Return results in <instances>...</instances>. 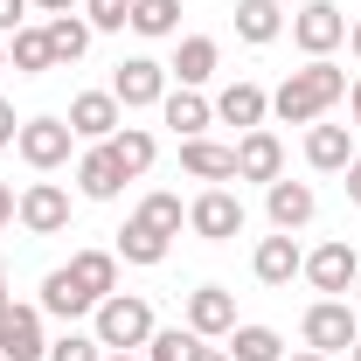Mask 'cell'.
Instances as JSON below:
<instances>
[{"label": "cell", "mask_w": 361, "mask_h": 361, "mask_svg": "<svg viewBox=\"0 0 361 361\" xmlns=\"http://www.w3.org/2000/svg\"><path fill=\"white\" fill-rule=\"evenodd\" d=\"M341 97H348V70H334L326 56H313L306 70H292L285 84L271 90V111H278L285 126H313L319 111H334Z\"/></svg>", "instance_id": "6da1fadb"}, {"label": "cell", "mask_w": 361, "mask_h": 361, "mask_svg": "<svg viewBox=\"0 0 361 361\" xmlns=\"http://www.w3.org/2000/svg\"><path fill=\"white\" fill-rule=\"evenodd\" d=\"M49 361H104V355H97V334H63V341H49Z\"/></svg>", "instance_id": "d6a6232c"}, {"label": "cell", "mask_w": 361, "mask_h": 361, "mask_svg": "<svg viewBox=\"0 0 361 361\" xmlns=\"http://www.w3.org/2000/svg\"><path fill=\"white\" fill-rule=\"evenodd\" d=\"M28 7H42V14H70L77 0H28Z\"/></svg>", "instance_id": "f35d334b"}, {"label": "cell", "mask_w": 361, "mask_h": 361, "mask_svg": "<svg viewBox=\"0 0 361 361\" xmlns=\"http://www.w3.org/2000/svg\"><path fill=\"white\" fill-rule=\"evenodd\" d=\"M188 326L209 341V334H229L236 326V299H229L223 285H202V292H188Z\"/></svg>", "instance_id": "2e32d148"}, {"label": "cell", "mask_w": 361, "mask_h": 361, "mask_svg": "<svg viewBox=\"0 0 361 361\" xmlns=\"http://www.w3.org/2000/svg\"><path fill=\"white\" fill-rule=\"evenodd\" d=\"M118 257H126V264H160V257H167V236L133 216V223L118 229Z\"/></svg>", "instance_id": "484cf974"}, {"label": "cell", "mask_w": 361, "mask_h": 361, "mask_svg": "<svg viewBox=\"0 0 361 361\" xmlns=\"http://www.w3.org/2000/svg\"><path fill=\"white\" fill-rule=\"evenodd\" d=\"M160 111H167V126H174L180 139H202V126L216 118V104H209L202 90H167V97H160Z\"/></svg>", "instance_id": "44dd1931"}, {"label": "cell", "mask_w": 361, "mask_h": 361, "mask_svg": "<svg viewBox=\"0 0 361 361\" xmlns=\"http://www.w3.org/2000/svg\"><path fill=\"white\" fill-rule=\"evenodd\" d=\"M63 223H70V195H63L56 180L21 188V229H28V236H56Z\"/></svg>", "instance_id": "30bf717a"}, {"label": "cell", "mask_w": 361, "mask_h": 361, "mask_svg": "<svg viewBox=\"0 0 361 361\" xmlns=\"http://www.w3.org/2000/svg\"><path fill=\"white\" fill-rule=\"evenodd\" d=\"M348 361H361V341H355V348H348Z\"/></svg>", "instance_id": "f6af8a7d"}, {"label": "cell", "mask_w": 361, "mask_h": 361, "mask_svg": "<svg viewBox=\"0 0 361 361\" xmlns=\"http://www.w3.org/2000/svg\"><path fill=\"white\" fill-rule=\"evenodd\" d=\"M139 223H153L160 236H180V223H188V216H180V195H146V202H139Z\"/></svg>", "instance_id": "1f68e13d"}, {"label": "cell", "mask_w": 361, "mask_h": 361, "mask_svg": "<svg viewBox=\"0 0 361 361\" xmlns=\"http://www.w3.org/2000/svg\"><path fill=\"white\" fill-rule=\"evenodd\" d=\"M299 334H306L313 355H348V348L361 341L355 306H348V299H319V306H306V326H299Z\"/></svg>", "instance_id": "3957f363"}, {"label": "cell", "mask_w": 361, "mask_h": 361, "mask_svg": "<svg viewBox=\"0 0 361 361\" xmlns=\"http://www.w3.org/2000/svg\"><path fill=\"white\" fill-rule=\"evenodd\" d=\"M21 77H42L56 70V56H49V28H14V56H7Z\"/></svg>", "instance_id": "f1b7e54d"}, {"label": "cell", "mask_w": 361, "mask_h": 361, "mask_svg": "<svg viewBox=\"0 0 361 361\" xmlns=\"http://www.w3.org/2000/svg\"><path fill=\"white\" fill-rule=\"evenodd\" d=\"M355 292H361V278H355Z\"/></svg>", "instance_id": "681fc988"}, {"label": "cell", "mask_w": 361, "mask_h": 361, "mask_svg": "<svg viewBox=\"0 0 361 361\" xmlns=\"http://www.w3.org/2000/svg\"><path fill=\"white\" fill-rule=\"evenodd\" d=\"M14 216H21V195H14V188H7V180H0V229L14 223Z\"/></svg>", "instance_id": "d590c367"}, {"label": "cell", "mask_w": 361, "mask_h": 361, "mask_svg": "<svg viewBox=\"0 0 361 361\" xmlns=\"http://www.w3.org/2000/svg\"><path fill=\"white\" fill-rule=\"evenodd\" d=\"M306 278H313L319 292H355V278H361L355 243H319L313 257H306Z\"/></svg>", "instance_id": "4fadbf2b"}, {"label": "cell", "mask_w": 361, "mask_h": 361, "mask_svg": "<svg viewBox=\"0 0 361 361\" xmlns=\"http://www.w3.org/2000/svg\"><path fill=\"white\" fill-rule=\"evenodd\" d=\"M292 42L306 49V56H326V49L348 42V14L334 7V0H306L299 14H292Z\"/></svg>", "instance_id": "277c9868"}, {"label": "cell", "mask_w": 361, "mask_h": 361, "mask_svg": "<svg viewBox=\"0 0 361 361\" xmlns=\"http://www.w3.org/2000/svg\"><path fill=\"white\" fill-rule=\"evenodd\" d=\"M348 202L361 209V160H348Z\"/></svg>", "instance_id": "74e56055"}, {"label": "cell", "mask_w": 361, "mask_h": 361, "mask_svg": "<svg viewBox=\"0 0 361 361\" xmlns=\"http://www.w3.org/2000/svg\"><path fill=\"white\" fill-rule=\"evenodd\" d=\"M229 355L236 361H285V341L271 326H229Z\"/></svg>", "instance_id": "f546056e"}, {"label": "cell", "mask_w": 361, "mask_h": 361, "mask_svg": "<svg viewBox=\"0 0 361 361\" xmlns=\"http://www.w3.org/2000/svg\"><path fill=\"white\" fill-rule=\"evenodd\" d=\"M285 361H334V355H313V348H299V355H285Z\"/></svg>", "instance_id": "60d3db41"}, {"label": "cell", "mask_w": 361, "mask_h": 361, "mask_svg": "<svg viewBox=\"0 0 361 361\" xmlns=\"http://www.w3.org/2000/svg\"><path fill=\"white\" fill-rule=\"evenodd\" d=\"M180 167L195 180H236V146H216V139H180Z\"/></svg>", "instance_id": "ac0fdd59"}, {"label": "cell", "mask_w": 361, "mask_h": 361, "mask_svg": "<svg viewBox=\"0 0 361 361\" xmlns=\"http://www.w3.org/2000/svg\"><path fill=\"white\" fill-rule=\"evenodd\" d=\"M278 28H285V14H278V0H236V35L243 42H278Z\"/></svg>", "instance_id": "cb8c5ba5"}, {"label": "cell", "mask_w": 361, "mask_h": 361, "mask_svg": "<svg viewBox=\"0 0 361 361\" xmlns=\"http://www.w3.org/2000/svg\"><path fill=\"white\" fill-rule=\"evenodd\" d=\"M264 209H271V223H278V229H306V223H313V209H319V195L306 188V180H285V174H278L264 188Z\"/></svg>", "instance_id": "5bb4252c"}, {"label": "cell", "mask_w": 361, "mask_h": 361, "mask_svg": "<svg viewBox=\"0 0 361 361\" xmlns=\"http://www.w3.org/2000/svg\"><path fill=\"white\" fill-rule=\"evenodd\" d=\"M146 361H209V348H202L195 326H167V334L146 341Z\"/></svg>", "instance_id": "4316f807"}, {"label": "cell", "mask_w": 361, "mask_h": 361, "mask_svg": "<svg viewBox=\"0 0 361 361\" xmlns=\"http://www.w3.org/2000/svg\"><path fill=\"white\" fill-rule=\"evenodd\" d=\"M111 97H118L126 111L160 104V97H167V70H160L153 56H126V63H118V77H111Z\"/></svg>", "instance_id": "5b68a950"}, {"label": "cell", "mask_w": 361, "mask_h": 361, "mask_svg": "<svg viewBox=\"0 0 361 361\" xmlns=\"http://www.w3.org/2000/svg\"><path fill=\"white\" fill-rule=\"evenodd\" d=\"M126 126V104L111 97V90H84V97H70V133L77 139H111Z\"/></svg>", "instance_id": "9c48e42d"}, {"label": "cell", "mask_w": 361, "mask_h": 361, "mask_svg": "<svg viewBox=\"0 0 361 361\" xmlns=\"http://www.w3.org/2000/svg\"><path fill=\"white\" fill-rule=\"evenodd\" d=\"M90 7V28H126L133 21V0H84Z\"/></svg>", "instance_id": "836d02e7"}, {"label": "cell", "mask_w": 361, "mask_h": 361, "mask_svg": "<svg viewBox=\"0 0 361 361\" xmlns=\"http://www.w3.org/2000/svg\"><path fill=\"white\" fill-rule=\"evenodd\" d=\"M63 271L77 278V292H84L90 306H104V299L118 292V250H77Z\"/></svg>", "instance_id": "7c38bea8"}, {"label": "cell", "mask_w": 361, "mask_h": 361, "mask_svg": "<svg viewBox=\"0 0 361 361\" xmlns=\"http://www.w3.org/2000/svg\"><path fill=\"white\" fill-rule=\"evenodd\" d=\"M104 361H146V355H133V348H126V355H104Z\"/></svg>", "instance_id": "7bdbcfd3"}, {"label": "cell", "mask_w": 361, "mask_h": 361, "mask_svg": "<svg viewBox=\"0 0 361 361\" xmlns=\"http://www.w3.org/2000/svg\"><path fill=\"white\" fill-rule=\"evenodd\" d=\"M264 111H271V97L257 84H229L223 97H216V118H223V126H243V133H257Z\"/></svg>", "instance_id": "d6986e66"}, {"label": "cell", "mask_w": 361, "mask_h": 361, "mask_svg": "<svg viewBox=\"0 0 361 361\" xmlns=\"http://www.w3.org/2000/svg\"><path fill=\"white\" fill-rule=\"evenodd\" d=\"M285 174V146H278V133H264V126H257V133H243L236 139V180H278Z\"/></svg>", "instance_id": "8fae6325"}, {"label": "cell", "mask_w": 361, "mask_h": 361, "mask_svg": "<svg viewBox=\"0 0 361 361\" xmlns=\"http://www.w3.org/2000/svg\"><path fill=\"white\" fill-rule=\"evenodd\" d=\"M42 313H56V319L90 313V299L77 292V278H70V271H49V278H42Z\"/></svg>", "instance_id": "83f0119b"}, {"label": "cell", "mask_w": 361, "mask_h": 361, "mask_svg": "<svg viewBox=\"0 0 361 361\" xmlns=\"http://www.w3.org/2000/svg\"><path fill=\"white\" fill-rule=\"evenodd\" d=\"M348 111H355V126H361V77L348 84Z\"/></svg>", "instance_id": "ab89813d"}, {"label": "cell", "mask_w": 361, "mask_h": 361, "mask_svg": "<svg viewBox=\"0 0 361 361\" xmlns=\"http://www.w3.org/2000/svg\"><path fill=\"white\" fill-rule=\"evenodd\" d=\"M133 28L153 42V35H174L180 28V0H133Z\"/></svg>", "instance_id": "4dcf8cb0"}, {"label": "cell", "mask_w": 361, "mask_h": 361, "mask_svg": "<svg viewBox=\"0 0 361 361\" xmlns=\"http://www.w3.org/2000/svg\"><path fill=\"white\" fill-rule=\"evenodd\" d=\"M216 63H223L216 35H188V42H180V56H174V77H180V90L209 84V77H216Z\"/></svg>", "instance_id": "7402d4cb"}, {"label": "cell", "mask_w": 361, "mask_h": 361, "mask_svg": "<svg viewBox=\"0 0 361 361\" xmlns=\"http://www.w3.org/2000/svg\"><path fill=\"white\" fill-rule=\"evenodd\" d=\"M0 355H7V361H42L49 355L42 306H7V313H0Z\"/></svg>", "instance_id": "52a82bcc"}, {"label": "cell", "mask_w": 361, "mask_h": 361, "mask_svg": "<svg viewBox=\"0 0 361 361\" xmlns=\"http://www.w3.org/2000/svg\"><path fill=\"white\" fill-rule=\"evenodd\" d=\"M0 285H7V257H0Z\"/></svg>", "instance_id": "bcb514c9"}, {"label": "cell", "mask_w": 361, "mask_h": 361, "mask_svg": "<svg viewBox=\"0 0 361 361\" xmlns=\"http://www.w3.org/2000/svg\"><path fill=\"white\" fill-rule=\"evenodd\" d=\"M7 306H14V299H7V285H0V313H7Z\"/></svg>", "instance_id": "ee69618b"}, {"label": "cell", "mask_w": 361, "mask_h": 361, "mask_svg": "<svg viewBox=\"0 0 361 361\" xmlns=\"http://www.w3.org/2000/svg\"><path fill=\"white\" fill-rule=\"evenodd\" d=\"M188 229H195V236H209V243H229V236L243 229V202H236L229 188H209V195L188 209Z\"/></svg>", "instance_id": "ba28073f"}, {"label": "cell", "mask_w": 361, "mask_h": 361, "mask_svg": "<svg viewBox=\"0 0 361 361\" xmlns=\"http://www.w3.org/2000/svg\"><path fill=\"white\" fill-rule=\"evenodd\" d=\"M77 188H84L90 202H111V195L126 188V167H118V153H111L104 139H97V146H90L84 160H77Z\"/></svg>", "instance_id": "9a60e30c"}, {"label": "cell", "mask_w": 361, "mask_h": 361, "mask_svg": "<svg viewBox=\"0 0 361 361\" xmlns=\"http://www.w3.org/2000/svg\"><path fill=\"white\" fill-rule=\"evenodd\" d=\"M104 146L118 153V167H126V180H139V174H146V167H153V153H160V146H153V133H146V126H118V133L104 139Z\"/></svg>", "instance_id": "603a6c76"}, {"label": "cell", "mask_w": 361, "mask_h": 361, "mask_svg": "<svg viewBox=\"0 0 361 361\" xmlns=\"http://www.w3.org/2000/svg\"><path fill=\"white\" fill-rule=\"evenodd\" d=\"M70 118H28V126H21V139H14V146H21V160H28V167H63V160H70Z\"/></svg>", "instance_id": "8992f818"}, {"label": "cell", "mask_w": 361, "mask_h": 361, "mask_svg": "<svg viewBox=\"0 0 361 361\" xmlns=\"http://www.w3.org/2000/svg\"><path fill=\"white\" fill-rule=\"evenodd\" d=\"M153 341V306L146 299H126V292H111L104 306H97V348H111V355H126V348H146Z\"/></svg>", "instance_id": "7a4b0ae2"}, {"label": "cell", "mask_w": 361, "mask_h": 361, "mask_svg": "<svg viewBox=\"0 0 361 361\" xmlns=\"http://www.w3.org/2000/svg\"><path fill=\"white\" fill-rule=\"evenodd\" d=\"M84 49H90V21L84 14H49V56H56V63H77Z\"/></svg>", "instance_id": "d4e9b609"}, {"label": "cell", "mask_w": 361, "mask_h": 361, "mask_svg": "<svg viewBox=\"0 0 361 361\" xmlns=\"http://www.w3.org/2000/svg\"><path fill=\"white\" fill-rule=\"evenodd\" d=\"M21 14H28V0H0V35H14V28H21Z\"/></svg>", "instance_id": "e575fe53"}, {"label": "cell", "mask_w": 361, "mask_h": 361, "mask_svg": "<svg viewBox=\"0 0 361 361\" xmlns=\"http://www.w3.org/2000/svg\"><path fill=\"white\" fill-rule=\"evenodd\" d=\"M209 361H236V355H209Z\"/></svg>", "instance_id": "7dc6e473"}, {"label": "cell", "mask_w": 361, "mask_h": 361, "mask_svg": "<svg viewBox=\"0 0 361 361\" xmlns=\"http://www.w3.org/2000/svg\"><path fill=\"white\" fill-rule=\"evenodd\" d=\"M348 49H355V56H361V21H355V28H348Z\"/></svg>", "instance_id": "b9f144b4"}, {"label": "cell", "mask_w": 361, "mask_h": 361, "mask_svg": "<svg viewBox=\"0 0 361 361\" xmlns=\"http://www.w3.org/2000/svg\"><path fill=\"white\" fill-rule=\"evenodd\" d=\"M306 160H313L319 174H348V160H355L348 126H313V133H306Z\"/></svg>", "instance_id": "ffe728a7"}, {"label": "cell", "mask_w": 361, "mask_h": 361, "mask_svg": "<svg viewBox=\"0 0 361 361\" xmlns=\"http://www.w3.org/2000/svg\"><path fill=\"white\" fill-rule=\"evenodd\" d=\"M250 264H257V278H264V285H292V278L306 271V257H299L292 229H278V236H264V243H257V257H250Z\"/></svg>", "instance_id": "e0dca14e"}, {"label": "cell", "mask_w": 361, "mask_h": 361, "mask_svg": "<svg viewBox=\"0 0 361 361\" xmlns=\"http://www.w3.org/2000/svg\"><path fill=\"white\" fill-rule=\"evenodd\" d=\"M14 139H21V126H14V104L0 97V146H14Z\"/></svg>", "instance_id": "8d00e7d4"}, {"label": "cell", "mask_w": 361, "mask_h": 361, "mask_svg": "<svg viewBox=\"0 0 361 361\" xmlns=\"http://www.w3.org/2000/svg\"><path fill=\"white\" fill-rule=\"evenodd\" d=\"M0 70H7V49H0Z\"/></svg>", "instance_id": "c3c4849f"}]
</instances>
